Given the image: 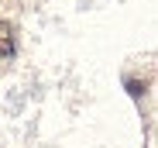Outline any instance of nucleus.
Here are the masks:
<instances>
[{"mask_svg": "<svg viewBox=\"0 0 158 148\" xmlns=\"http://www.w3.org/2000/svg\"><path fill=\"white\" fill-rule=\"evenodd\" d=\"M7 55H14V35H10L7 24L0 21V59H7Z\"/></svg>", "mask_w": 158, "mask_h": 148, "instance_id": "1", "label": "nucleus"}]
</instances>
